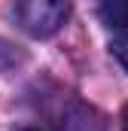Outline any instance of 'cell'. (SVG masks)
Segmentation results:
<instances>
[{"label":"cell","instance_id":"3","mask_svg":"<svg viewBox=\"0 0 128 131\" xmlns=\"http://www.w3.org/2000/svg\"><path fill=\"white\" fill-rule=\"evenodd\" d=\"M113 55H116L119 64L128 70V34H122L119 40H113Z\"/></svg>","mask_w":128,"mask_h":131},{"label":"cell","instance_id":"1","mask_svg":"<svg viewBox=\"0 0 128 131\" xmlns=\"http://www.w3.org/2000/svg\"><path fill=\"white\" fill-rule=\"evenodd\" d=\"M15 21L31 37H52L70 15V6L61 0H25L12 9Z\"/></svg>","mask_w":128,"mask_h":131},{"label":"cell","instance_id":"4","mask_svg":"<svg viewBox=\"0 0 128 131\" xmlns=\"http://www.w3.org/2000/svg\"><path fill=\"white\" fill-rule=\"evenodd\" d=\"M122 131H128V104H125V110H122Z\"/></svg>","mask_w":128,"mask_h":131},{"label":"cell","instance_id":"2","mask_svg":"<svg viewBox=\"0 0 128 131\" xmlns=\"http://www.w3.org/2000/svg\"><path fill=\"white\" fill-rule=\"evenodd\" d=\"M98 18L110 31H128V0H107L98 6Z\"/></svg>","mask_w":128,"mask_h":131},{"label":"cell","instance_id":"5","mask_svg":"<svg viewBox=\"0 0 128 131\" xmlns=\"http://www.w3.org/2000/svg\"><path fill=\"white\" fill-rule=\"evenodd\" d=\"M18 131H40V128H18Z\"/></svg>","mask_w":128,"mask_h":131}]
</instances>
